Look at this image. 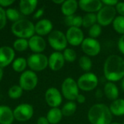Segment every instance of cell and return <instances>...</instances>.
<instances>
[{
  "label": "cell",
  "mask_w": 124,
  "mask_h": 124,
  "mask_svg": "<svg viewBox=\"0 0 124 124\" xmlns=\"http://www.w3.org/2000/svg\"><path fill=\"white\" fill-rule=\"evenodd\" d=\"M48 42L51 47L56 50V52L64 51L68 45L65 34L58 30H54L49 34Z\"/></svg>",
  "instance_id": "obj_4"
},
{
  "label": "cell",
  "mask_w": 124,
  "mask_h": 124,
  "mask_svg": "<svg viewBox=\"0 0 124 124\" xmlns=\"http://www.w3.org/2000/svg\"><path fill=\"white\" fill-rule=\"evenodd\" d=\"M14 2H15V0H0V6L8 7L12 4Z\"/></svg>",
  "instance_id": "obj_41"
},
{
  "label": "cell",
  "mask_w": 124,
  "mask_h": 124,
  "mask_svg": "<svg viewBox=\"0 0 124 124\" xmlns=\"http://www.w3.org/2000/svg\"><path fill=\"white\" fill-rule=\"evenodd\" d=\"M113 26L114 30L119 34L124 35V17L117 16L113 22Z\"/></svg>",
  "instance_id": "obj_29"
},
{
  "label": "cell",
  "mask_w": 124,
  "mask_h": 124,
  "mask_svg": "<svg viewBox=\"0 0 124 124\" xmlns=\"http://www.w3.org/2000/svg\"><path fill=\"white\" fill-rule=\"evenodd\" d=\"M83 24V17L81 15H73V23L72 27L80 28L82 26Z\"/></svg>",
  "instance_id": "obj_35"
},
{
  "label": "cell",
  "mask_w": 124,
  "mask_h": 124,
  "mask_svg": "<svg viewBox=\"0 0 124 124\" xmlns=\"http://www.w3.org/2000/svg\"><path fill=\"white\" fill-rule=\"evenodd\" d=\"M87 118L92 124H110L113 121V114L109 107L103 103H98L90 108Z\"/></svg>",
  "instance_id": "obj_2"
},
{
  "label": "cell",
  "mask_w": 124,
  "mask_h": 124,
  "mask_svg": "<svg viewBox=\"0 0 124 124\" xmlns=\"http://www.w3.org/2000/svg\"><path fill=\"white\" fill-rule=\"evenodd\" d=\"M123 124H124V123H123Z\"/></svg>",
  "instance_id": "obj_49"
},
{
  "label": "cell",
  "mask_w": 124,
  "mask_h": 124,
  "mask_svg": "<svg viewBox=\"0 0 124 124\" xmlns=\"http://www.w3.org/2000/svg\"><path fill=\"white\" fill-rule=\"evenodd\" d=\"M52 23L48 19H42L37 22L35 25V33L38 36H42L49 34L52 31Z\"/></svg>",
  "instance_id": "obj_18"
},
{
  "label": "cell",
  "mask_w": 124,
  "mask_h": 124,
  "mask_svg": "<svg viewBox=\"0 0 124 124\" xmlns=\"http://www.w3.org/2000/svg\"><path fill=\"white\" fill-rule=\"evenodd\" d=\"M116 12H118L120 16L124 17V1H118V3L115 7Z\"/></svg>",
  "instance_id": "obj_37"
},
{
  "label": "cell",
  "mask_w": 124,
  "mask_h": 124,
  "mask_svg": "<svg viewBox=\"0 0 124 124\" xmlns=\"http://www.w3.org/2000/svg\"><path fill=\"white\" fill-rule=\"evenodd\" d=\"M66 39L68 43L73 46H79L84 40V34L80 28L70 27L66 32Z\"/></svg>",
  "instance_id": "obj_12"
},
{
  "label": "cell",
  "mask_w": 124,
  "mask_h": 124,
  "mask_svg": "<svg viewBox=\"0 0 124 124\" xmlns=\"http://www.w3.org/2000/svg\"><path fill=\"white\" fill-rule=\"evenodd\" d=\"M102 3L103 5L105 6H110V7H116V4L118 3V1L117 0H102Z\"/></svg>",
  "instance_id": "obj_39"
},
{
  "label": "cell",
  "mask_w": 124,
  "mask_h": 124,
  "mask_svg": "<svg viewBox=\"0 0 124 124\" xmlns=\"http://www.w3.org/2000/svg\"><path fill=\"white\" fill-rule=\"evenodd\" d=\"M37 4V0H21L19 3L20 11L24 15H29L34 12Z\"/></svg>",
  "instance_id": "obj_20"
},
{
  "label": "cell",
  "mask_w": 124,
  "mask_h": 124,
  "mask_svg": "<svg viewBox=\"0 0 124 124\" xmlns=\"http://www.w3.org/2000/svg\"><path fill=\"white\" fill-rule=\"evenodd\" d=\"M78 7V2L76 0H66L64 1L61 5V11L62 14L67 17L73 15Z\"/></svg>",
  "instance_id": "obj_21"
},
{
  "label": "cell",
  "mask_w": 124,
  "mask_h": 124,
  "mask_svg": "<svg viewBox=\"0 0 124 124\" xmlns=\"http://www.w3.org/2000/svg\"><path fill=\"white\" fill-rule=\"evenodd\" d=\"M15 56V51L8 46L0 47V68H3L8 66L14 60Z\"/></svg>",
  "instance_id": "obj_15"
},
{
  "label": "cell",
  "mask_w": 124,
  "mask_h": 124,
  "mask_svg": "<svg viewBox=\"0 0 124 124\" xmlns=\"http://www.w3.org/2000/svg\"><path fill=\"white\" fill-rule=\"evenodd\" d=\"M62 116V110L60 108H53L48 111L46 118L50 124H57L61 121Z\"/></svg>",
  "instance_id": "obj_23"
},
{
  "label": "cell",
  "mask_w": 124,
  "mask_h": 124,
  "mask_svg": "<svg viewBox=\"0 0 124 124\" xmlns=\"http://www.w3.org/2000/svg\"><path fill=\"white\" fill-rule=\"evenodd\" d=\"M15 118L12 109L5 105H0V124H12Z\"/></svg>",
  "instance_id": "obj_19"
},
{
  "label": "cell",
  "mask_w": 124,
  "mask_h": 124,
  "mask_svg": "<svg viewBox=\"0 0 124 124\" xmlns=\"http://www.w3.org/2000/svg\"><path fill=\"white\" fill-rule=\"evenodd\" d=\"M7 23V17L5 10L0 7V30L3 29Z\"/></svg>",
  "instance_id": "obj_36"
},
{
  "label": "cell",
  "mask_w": 124,
  "mask_h": 124,
  "mask_svg": "<svg viewBox=\"0 0 124 124\" xmlns=\"http://www.w3.org/2000/svg\"><path fill=\"white\" fill-rule=\"evenodd\" d=\"M12 33L19 39H30L35 33V25L27 19H20L14 23L11 27Z\"/></svg>",
  "instance_id": "obj_3"
},
{
  "label": "cell",
  "mask_w": 124,
  "mask_h": 124,
  "mask_svg": "<svg viewBox=\"0 0 124 124\" xmlns=\"http://www.w3.org/2000/svg\"><path fill=\"white\" fill-rule=\"evenodd\" d=\"M65 59L62 53L60 52H54L52 53L48 58V65L53 71L60 70L65 65Z\"/></svg>",
  "instance_id": "obj_16"
},
{
  "label": "cell",
  "mask_w": 124,
  "mask_h": 124,
  "mask_svg": "<svg viewBox=\"0 0 124 124\" xmlns=\"http://www.w3.org/2000/svg\"><path fill=\"white\" fill-rule=\"evenodd\" d=\"M97 23V14L95 13H86L83 17L82 26L86 28H89Z\"/></svg>",
  "instance_id": "obj_26"
},
{
  "label": "cell",
  "mask_w": 124,
  "mask_h": 124,
  "mask_svg": "<svg viewBox=\"0 0 124 124\" xmlns=\"http://www.w3.org/2000/svg\"><path fill=\"white\" fill-rule=\"evenodd\" d=\"M5 12H6L7 19L9 20L10 21L15 23L17 20H20V15L19 12L15 9L9 8L5 11Z\"/></svg>",
  "instance_id": "obj_32"
},
{
  "label": "cell",
  "mask_w": 124,
  "mask_h": 124,
  "mask_svg": "<svg viewBox=\"0 0 124 124\" xmlns=\"http://www.w3.org/2000/svg\"><path fill=\"white\" fill-rule=\"evenodd\" d=\"M62 54H63L65 60L69 62H74L77 58V54H76V51L71 48H66L63 51Z\"/></svg>",
  "instance_id": "obj_33"
},
{
  "label": "cell",
  "mask_w": 124,
  "mask_h": 124,
  "mask_svg": "<svg viewBox=\"0 0 124 124\" xmlns=\"http://www.w3.org/2000/svg\"><path fill=\"white\" fill-rule=\"evenodd\" d=\"M110 110L113 116H124V99H117L112 102L110 107Z\"/></svg>",
  "instance_id": "obj_24"
},
{
  "label": "cell",
  "mask_w": 124,
  "mask_h": 124,
  "mask_svg": "<svg viewBox=\"0 0 124 124\" xmlns=\"http://www.w3.org/2000/svg\"><path fill=\"white\" fill-rule=\"evenodd\" d=\"M82 51L89 57H94L100 54L101 51V45L98 40L90 37L84 39L81 44Z\"/></svg>",
  "instance_id": "obj_10"
},
{
  "label": "cell",
  "mask_w": 124,
  "mask_h": 124,
  "mask_svg": "<svg viewBox=\"0 0 124 124\" xmlns=\"http://www.w3.org/2000/svg\"><path fill=\"white\" fill-rule=\"evenodd\" d=\"M76 109H77L76 103L73 101H69L63 105L61 110L63 116L69 117L75 113Z\"/></svg>",
  "instance_id": "obj_25"
},
{
  "label": "cell",
  "mask_w": 124,
  "mask_h": 124,
  "mask_svg": "<svg viewBox=\"0 0 124 124\" xmlns=\"http://www.w3.org/2000/svg\"><path fill=\"white\" fill-rule=\"evenodd\" d=\"M45 100L47 105L52 108H58L62 102V97L57 88L50 87L45 93Z\"/></svg>",
  "instance_id": "obj_13"
},
{
  "label": "cell",
  "mask_w": 124,
  "mask_h": 124,
  "mask_svg": "<svg viewBox=\"0 0 124 124\" xmlns=\"http://www.w3.org/2000/svg\"><path fill=\"white\" fill-rule=\"evenodd\" d=\"M78 65L80 68L86 73L89 72L92 68V61L89 56H81L78 60Z\"/></svg>",
  "instance_id": "obj_28"
},
{
  "label": "cell",
  "mask_w": 124,
  "mask_h": 124,
  "mask_svg": "<svg viewBox=\"0 0 124 124\" xmlns=\"http://www.w3.org/2000/svg\"><path fill=\"white\" fill-rule=\"evenodd\" d=\"M104 94L107 97L108 99L110 100H116L118 99L119 96V90L117 86L113 82H108L105 84L104 87Z\"/></svg>",
  "instance_id": "obj_22"
},
{
  "label": "cell",
  "mask_w": 124,
  "mask_h": 124,
  "mask_svg": "<svg viewBox=\"0 0 124 124\" xmlns=\"http://www.w3.org/2000/svg\"><path fill=\"white\" fill-rule=\"evenodd\" d=\"M27 65H28L27 60L24 57H18L15 59L12 62L13 70L18 73L24 72Z\"/></svg>",
  "instance_id": "obj_27"
},
{
  "label": "cell",
  "mask_w": 124,
  "mask_h": 124,
  "mask_svg": "<svg viewBox=\"0 0 124 124\" xmlns=\"http://www.w3.org/2000/svg\"><path fill=\"white\" fill-rule=\"evenodd\" d=\"M121 88H122L123 91H124V77L123 78V79L121 80Z\"/></svg>",
  "instance_id": "obj_47"
},
{
  "label": "cell",
  "mask_w": 124,
  "mask_h": 124,
  "mask_svg": "<svg viewBox=\"0 0 124 124\" xmlns=\"http://www.w3.org/2000/svg\"><path fill=\"white\" fill-rule=\"evenodd\" d=\"M44 8H41V9H39L33 15V18L34 19H38V18H40L43 15H44Z\"/></svg>",
  "instance_id": "obj_40"
},
{
  "label": "cell",
  "mask_w": 124,
  "mask_h": 124,
  "mask_svg": "<svg viewBox=\"0 0 124 124\" xmlns=\"http://www.w3.org/2000/svg\"><path fill=\"white\" fill-rule=\"evenodd\" d=\"M13 47L17 52H23L28 47V41L25 39H17L14 41Z\"/></svg>",
  "instance_id": "obj_31"
},
{
  "label": "cell",
  "mask_w": 124,
  "mask_h": 124,
  "mask_svg": "<svg viewBox=\"0 0 124 124\" xmlns=\"http://www.w3.org/2000/svg\"><path fill=\"white\" fill-rule=\"evenodd\" d=\"M99 80L97 75L91 72L81 75L77 81V84L79 89L84 92L94 90L97 86Z\"/></svg>",
  "instance_id": "obj_6"
},
{
  "label": "cell",
  "mask_w": 124,
  "mask_h": 124,
  "mask_svg": "<svg viewBox=\"0 0 124 124\" xmlns=\"http://www.w3.org/2000/svg\"><path fill=\"white\" fill-rule=\"evenodd\" d=\"M118 49L120 52L123 54H124V35H122L121 38L119 39L118 42Z\"/></svg>",
  "instance_id": "obj_38"
},
{
  "label": "cell",
  "mask_w": 124,
  "mask_h": 124,
  "mask_svg": "<svg viewBox=\"0 0 124 124\" xmlns=\"http://www.w3.org/2000/svg\"><path fill=\"white\" fill-rule=\"evenodd\" d=\"M3 75H4V71H3V69H2L1 68H0V81H1V79H2Z\"/></svg>",
  "instance_id": "obj_46"
},
{
  "label": "cell",
  "mask_w": 124,
  "mask_h": 124,
  "mask_svg": "<svg viewBox=\"0 0 124 124\" xmlns=\"http://www.w3.org/2000/svg\"><path fill=\"white\" fill-rule=\"evenodd\" d=\"M103 6L100 0H81L78 1V7L86 13L98 12Z\"/></svg>",
  "instance_id": "obj_14"
},
{
  "label": "cell",
  "mask_w": 124,
  "mask_h": 124,
  "mask_svg": "<svg viewBox=\"0 0 124 124\" xmlns=\"http://www.w3.org/2000/svg\"><path fill=\"white\" fill-rule=\"evenodd\" d=\"M46 44L45 40L40 36L34 35L28 40V47L35 53H41L46 49Z\"/></svg>",
  "instance_id": "obj_17"
},
{
  "label": "cell",
  "mask_w": 124,
  "mask_h": 124,
  "mask_svg": "<svg viewBox=\"0 0 124 124\" xmlns=\"http://www.w3.org/2000/svg\"><path fill=\"white\" fill-rule=\"evenodd\" d=\"M61 90L63 97L70 101L76 100L79 94V88L78 86L77 81L70 77L66 78L63 81Z\"/></svg>",
  "instance_id": "obj_5"
},
{
  "label": "cell",
  "mask_w": 124,
  "mask_h": 124,
  "mask_svg": "<svg viewBox=\"0 0 124 124\" xmlns=\"http://www.w3.org/2000/svg\"><path fill=\"white\" fill-rule=\"evenodd\" d=\"M37 124H50L46 117H40L37 121Z\"/></svg>",
  "instance_id": "obj_43"
},
{
  "label": "cell",
  "mask_w": 124,
  "mask_h": 124,
  "mask_svg": "<svg viewBox=\"0 0 124 124\" xmlns=\"http://www.w3.org/2000/svg\"><path fill=\"white\" fill-rule=\"evenodd\" d=\"M116 13L115 7L104 5L97 14V23L101 26L109 25L115 20Z\"/></svg>",
  "instance_id": "obj_7"
},
{
  "label": "cell",
  "mask_w": 124,
  "mask_h": 124,
  "mask_svg": "<svg viewBox=\"0 0 124 124\" xmlns=\"http://www.w3.org/2000/svg\"><path fill=\"white\" fill-rule=\"evenodd\" d=\"M14 118L20 122L30 120L33 116V108L32 105L27 103L20 104L13 110Z\"/></svg>",
  "instance_id": "obj_11"
},
{
  "label": "cell",
  "mask_w": 124,
  "mask_h": 124,
  "mask_svg": "<svg viewBox=\"0 0 124 124\" xmlns=\"http://www.w3.org/2000/svg\"><path fill=\"white\" fill-rule=\"evenodd\" d=\"M88 33L90 38L97 39L102 33V26L98 23H96L94 25H92L91 28H89Z\"/></svg>",
  "instance_id": "obj_34"
},
{
  "label": "cell",
  "mask_w": 124,
  "mask_h": 124,
  "mask_svg": "<svg viewBox=\"0 0 124 124\" xmlns=\"http://www.w3.org/2000/svg\"><path fill=\"white\" fill-rule=\"evenodd\" d=\"M76 100L78 102V103H79V104H83V103H84L85 101H86V97H85V96H84V94H79L78 95V97H77V98H76Z\"/></svg>",
  "instance_id": "obj_42"
},
{
  "label": "cell",
  "mask_w": 124,
  "mask_h": 124,
  "mask_svg": "<svg viewBox=\"0 0 124 124\" xmlns=\"http://www.w3.org/2000/svg\"><path fill=\"white\" fill-rule=\"evenodd\" d=\"M23 94V89L20 85H14L9 89L8 96L12 100H17L20 98Z\"/></svg>",
  "instance_id": "obj_30"
},
{
  "label": "cell",
  "mask_w": 124,
  "mask_h": 124,
  "mask_svg": "<svg viewBox=\"0 0 124 124\" xmlns=\"http://www.w3.org/2000/svg\"><path fill=\"white\" fill-rule=\"evenodd\" d=\"M104 76L110 82L122 80L124 77V59L118 55H110L105 61L103 67Z\"/></svg>",
  "instance_id": "obj_1"
},
{
  "label": "cell",
  "mask_w": 124,
  "mask_h": 124,
  "mask_svg": "<svg viewBox=\"0 0 124 124\" xmlns=\"http://www.w3.org/2000/svg\"><path fill=\"white\" fill-rule=\"evenodd\" d=\"M102 95H103V93H102V90H100V89H98V90L97 91L96 94H95L96 97H97V98H98V99L101 98V97H102Z\"/></svg>",
  "instance_id": "obj_44"
},
{
  "label": "cell",
  "mask_w": 124,
  "mask_h": 124,
  "mask_svg": "<svg viewBox=\"0 0 124 124\" xmlns=\"http://www.w3.org/2000/svg\"><path fill=\"white\" fill-rule=\"evenodd\" d=\"M53 3L57 4H62V3L64 2V0H53L52 1Z\"/></svg>",
  "instance_id": "obj_45"
},
{
  "label": "cell",
  "mask_w": 124,
  "mask_h": 124,
  "mask_svg": "<svg viewBox=\"0 0 124 124\" xmlns=\"http://www.w3.org/2000/svg\"><path fill=\"white\" fill-rule=\"evenodd\" d=\"M27 64L32 71H42L48 66V57L41 53H34L29 56Z\"/></svg>",
  "instance_id": "obj_8"
},
{
  "label": "cell",
  "mask_w": 124,
  "mask_h": 124,
  "mask_svg": "<svg viewBox=\"0 0 124 124\" xmlns=\"http://www.w3.org/2000/svg\"><path fill=\"white\" fill-rule=\"evenodd\" d=\"M110 124H121L120 123H118V122H112Z\"/></svg>",
  "instance_id": "obj_48"
},
{
  "label": "cell",
  "mask_w": 124,
  "mask_h": 124,
  "mask_svg": "<svg viewBox=\"0 0 124 124\" xmlns=\"http://www.w3.org/2000/svg\"><path fill=\"white\" fill-rule=\"evenodd\" d=\"M20 86L23 90L31 91L35 89L38 84V77L34 71L25 70L20 76Z\"/></svg>",
  "instance_id": "obj_9"
}]
</instances>
